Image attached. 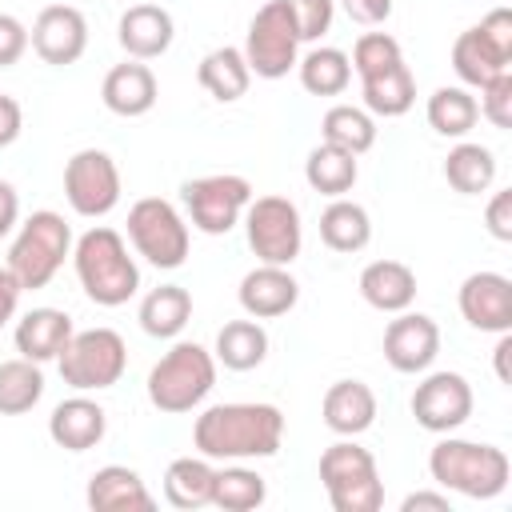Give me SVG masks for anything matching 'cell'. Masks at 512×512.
Masks as SVG:
<instances>
[{"label":"cell","mask_w":512,"mask_h":512,"mask_svg":"<svg viewBox=\"0 0 512 512\" xmlns=\"http://www.w3.org/2000/svg\"><path fill=\"white\" fill-rule=\"evenodd\" d=\"M284 440V412L276 404H212L192 424V444L208 460H264Z\"/></svg>","instance_id":"6da1fadb"},{"label":"cell","mask_w":512,"mask_h":512,"mask_svg":"<svg viewBox=\"0 0 512 512\" xmlns=\"http://www.w3.org/2000/svg\"><path fill=\"white\" fill-rule=\"evenodd\" d=\"M72 264L84 296L100 308H120L140 292V268L128 256L124 236L108 224H96L76 240Z\"/></svg>","instance_id":"7a4b0ae2"},{"label":"cell","mask_w":512,"mask_h":512,"mask_svg":"<svg viewBox=\"0 0 512 512\" xmlns=\"http://www.w3.org/2000/svg\"><path fill=\"white\" fill-rule=\"evenodd\" d=\"M428 476L444 492H460L468 500H496L508 488L512 464L508 452L496 444L456 440L452 432H444V440H436V448L428 452Z\"/></svg>","instance_id":"3957f363"},{"label":"cell","mask_w":512,"mask_h":512,"mask_svg":"<svg viewBox=\"0 0 512 512\" xmlns=\"http://www.w3.org/2000/svg\"><path fill=\"white\" fill-rule=\"evenodd\" d=\"M216 384V356L196 340H176L148 372V400L168 416H184L208 400Z\"/></svg>","instance_id":"277c9868"},{"label":"cell","mask_w":512,"mask_h":512,"mask_svg":"<svg viewBox=\"0 0 512 512\" xmlns=\"http://www.w3.org/2000/svg\"><path fill=\"white\" fill-rule=\"evenodd\" d=\"M320 484L336 512H380L384 504L376 456L360 448L356 436H344L320 452Z\"/></svg>","instance_id":"5b68a950"},{"label":"cell","mask_w":512,"mask_h":512,"mask_svg":"<svg viewBox=\"0 0 512 512\" xmlns=\"http://www.w3.org/2000/svg\"><path fill=\"white\" fill-rule=\"evenodd\" d=\"M68 256H72V228L64 224L60 212L40 208L20 224L8 248V268L20 280V288H44Z\"/></svg>","instance_id":"8992f818"},{"label":"cell","mask_w":512,"mask_h":512,"mask_svg":"<svg viewBox=\"0 0 512 512\" xmlns=\"http://www.w3.org/2000/svg\"><path fill=\"white\" fill-rule=\"evenodd\" d=\"M56 368L72 392H104L128 372V344L112 328H84L72 332V340L56 356Z\"/></svg>","instance_id":"52a82bcc"},{"label":"cell","mask_w":512,"mask_h":512,"mask_svg":"<svg viewBox=\"0 0 512 512\" xmlns=\"http://www.w3.org/2000/svg\"><path fill=\"white\" fill-rule=\"evenodd\" d=\"M128 240H132L136 256H144L160 272L180 268L188 260V244H192L188 220L164 196H144L128 208Z\"/></svg>","instance_id":"ba28073f"},{"label":"cell","mask_w":512,"mask_h":512,"mask_svg":"<svg viewBox=\"0 0 512 512\" xmlns=\"http://www.w3.org/2000/svg\"><path fill=\"white\" fill-rule=\"evenodd\" d=\"M180 200H184L192 228H200L204 236H228L244 220V208L252 200V184L236 172L196 176V180L180 184Z\"/></svg>","instance_id":"9c48e42d"},{"label":"cell","mask_w":512,"mask_h":512,"mask_svg":"<svg viewBox=\"0 0 512 512\" xmlns=\"http://www.w3.org/2000/svg\"><path fill=\"white\" fill-rule=\"evenodd\" d=\"M244 232H248V248L256 252L260 264L288 268L304 244L300 208L288 196H252L244 208Z\"/></svg>","instance_id":"30bf717a"},{"label":"cell","mask_w":512,"mask_h":512,"mask_svg":"<svg viewBox=\"0 0 512 512\" xmlns=\"http://www.w3.org/2000/svg\"><path fill=\"white\" fill-rule=\"evenodd\" d=\"M240 52L248 60V72L260 76V80H280V76H288L296 68V60H300V36H296V24H292L284 0H268L252 16Z\"/></svg>","instance_id":"8fae6325"},{"label":"cell","mask_w":512,"mask_h":512,"mask_svg":"<svg viewBox=\"0 0 512 512\" xmlns=\"http://www.w3.org/2000/svg\"><path fill=\"white\" fill-rule=\"evenodd\" d=\"M64 200L76 216L100 220L120 204V168L100 148H80L64 164Z\"/></svg>","instance_id":"7c38bea8"},{"label":"cell","mask_w":512,"mask_h":512,"mask_svg":"<svg viewBox=\"0 0 512 512\" xmlns=\"http://www.w3.org/2000/svg\"><path fill=\"white\" fill-rule=\"evenodd\" d=\"M472 404H476V400H472V384H468L460 372H428V376L416 384L412 400H408L416 424H420L424 432H436V436L456 432L460 424H468Z\"/></svg>","instance_id":"4fadbf2b"},{"label":"cell","mask_w":512,"mask_h":512,"mask_svg":"<svg viewBox=\"0 0 512 512\" xmlns=\"http://www.w3.org/2000/svg\"><path fill=\"white\" fill-rule=\"evenodd\" d=\"M28 44L44 64L68 68L88 48V20L72 4H48V8H40V16L28 28Z\"/></svg>","instance_id":"5bb4252c"},{"label":"cell","mask_w":512,"mask_h":512,"mask_svg":"<svg viewBox=\"0 0 512 512\" xmlns=\"http://www.w3.org/2000/svg\"><path fill=\"white\" fill-rule=\"evenodd\" d=\"M440 356V328L432 316L424 312H396V320L384 328V360L404 372V376H416V372H428L432 360Z\"/></svg>","instance_id":"9a60e30c"},{"label":"cell","mask_w":512,"mask_h":512,"mask_svg":"<svg viewBox=\"0 0 512 512\" xmlns=\"http://www.w3.org/2000/svg\"><path fill=\"white\" fill-rule=\"evenodd\" d=\"M460 316L476 332H512V280L504 272H472L460 284Z\"/></svg>","instance_id":"2e32d148"},{"label":"cell","mask_w":512,"mask_h":512,"mask_svg":"<svg viewBox=\"0 0 512 512\" xmlns=\"http://www.w3.org/2000/svg\"><path fill=\"white\" fill-rule=\"evenodd\" d=\"M240 308L252 320H276L288 316L300 300V284L284 264H256L252 272H244L240 280Z\"/></svg>","instance_id":"e0dca14e"},{"label":"cell","mask_w":512,"mask_h":512,"mask_svg":"<svg viewBox=\"0 0 512 512\" xmlns=\"http://www.w3.org/2000/svg\"><path fill=\"white\" fill-rule=\"evenodd\" d=\"M172 36H176L172 12L152 4V0H140V4L124 8L120 24H116V40L128 52V60H156V56H164L172 48Z\"/></svg>","instance_id":"ac0fdd59"},{"label":"cell","mask_w":512,"mask_h":512,"mask_svg":"<svg viewBox=\"0 0 512 512\" xmlns=\"http://www.w3.org/2000/svg\"><path fill=\"white\" fill-rule=\"evenodd\" d=\"M104 432H108V412L96 400H88L84 392L60 400L48 416V436L64 452H88L104 440Z\"/></svg>","instance_id":"d6986e66"},{"label":"cell","mask_w":512,"mask_h":512,"mask_svg":"<svg viewBox=\"0 0 512 512\" xmlns=\"http://www.w3.org/2000/svg\"><path fill=\"white\" fill-rule=\"evenodd\" d=\"M84 500H88L92 512H152L156 508V500L144 488L140 472L128 468V464H104V468H96L88 476Z\"/></svg>","instance_id":"ffe728a7"},{"label":"cell","mask_w":512,"mask_h":512,"mask_svg":"<svg viewBox=\"0 0 512 512\" xmlns=\"http://www.w3.org/2000/svg\"><path fill=\"white\" fill-rule=\"evenodd\" d=\"M156 96H160V84H156V72L144 60H124V64L108 68V76L100 84L104 108L116 112V116H124V120L152 112Z\"/></svg>","instance_id":"44dd1931"},{"label":"cell","mask_w":512,"mask_h":512,"mask_svg":"<svg viewBox=\"0 0 512 512\" xmlns=\"http://www.w3.org/2000/svg\"><path fill=\"white\" fill-rule=\"evenodd\" d=\"M72 332L76 328H72V316L68 312H60V308H32V312H24L16 320L12 340H16V352L24 360L44 364V360H56L64 352V344L72 340Z\"/></svg>","instance_id":"7402d4cb"},{"label":"cell","mask_w":512,"mask_h":512,"mask_svg":"<svg viewBox=\"0 0 512 512\" xmlns=\"http://www.w3.org/2000/svg\"><path fill=\"white\" fill-rule=\"evenodd\" d=\"M320 416L336 436H360L376 424V392L364 380H336L320 400Z\"/></svg>","instance_id":"603a6c76"},{"label":"cell","mask_w":512,"mask_h":512,"mask_svg":"<svg viewBox=\"0 0 512 512\" xmlns=\"http://www.w3.org/2000/svg\"><path fill=\"white\" fill-rule=\"evenodd\" d=\"M360 296L376 312H404L416 300V272L404 260H372L360 272Z\"/></svg>","instance_id":"cb8c5ba5"},{"label":"cell","mask_w":512,"mask_h":512,"mask_svg":"<svg viewBox=\"0 0 512 512\" xmlns=\"http://www.w3.org/2000/svg\"><path fill=\"white\" fill-rule=\"evenodd\" d=\"M452 72L468 84V88H480L488 84L492 76L500 72H512V56H504L492 40H484V32L472 24L464 28L456 40H452Z\"/></svg>","instance_id":"d4e9b609"},{"label":"cell","mask_w":512,"mask_h":512,"mask_svg":"<svg viewBox=\"0 0 512 512\" xmlns=\"http://www.w3.org/2000/svg\"><path fill=\"white\" fill-rule=\"evenodd\" d=\"M140 328L156 340H176L184 332V324L192 320V292L184 284H160L140 300L136 312Z\"/></svg>","instance_id":"484cf974"},{"label":"cell","mask_w":512,"mask_h":512,"mask_svg":"<svg viewBox=\"0 0 512 512\" xmlns=\"http://www.w3.org/2000/svg\"><path fill=\"white\" fill-rule=\"evenodd\" d=\"M320 240H324V248L344 252V256L368 248V240H372V216H368V208L356 204V200H348V196H336L320 212Z\"/></svg>","instance_id":"4316f807"},{"label":"cell","mask_w":512,"mask_h":512,"mask_svg":"<svg viewBox=\"0 0 512 512\" xmlns=\"http://www.w3.org/2000/svg\"><path fill=\"white\" fill-rule=\"evenodd\" d=\"M216 364H224L228 372H252L264 364L268 356V332L260 320H228L216 332V348H212Z\"/></svg>","instance_id":"83f0119b"},{"label":"cell","mask_w":512,"mask_h":512,"mask_svg":"<svg viewBox=\"0 0 512 512\" xmlns=\"http://www.w3.org/2000/svg\"><path fill=\"white\" fill-rule=\"evenodd\" d=\"M196 80H200V88H204L212 100L232 104V100H240V96L248 92L252 72H248L244 52H240V48H232V44H224V48H212V52L200 60Z\"/></svg>","instance_id":"f1b7e54d"},{"label":"cell","mask_w":512,"mask_h":512,"mask_svg":"<svg viewBox=\"0 0 512 512\" xmlns=\"http://www.w3.org/2000/svg\"><path fill=\"white\" fill-rule=\"evenodd\" d=\"M212 476L216 468L208 456H180L164 472V500L180 512H196L212 504Z\"/></svg>","instance_id":"f546056e"},{"label":"cell","mask_w":512,"mask_h":512,"mask_svg":"<svg viewBox=\"0 0 512 512\" xmlns=\"http://www.w3.org/2000/svg\"><path fill=\"white\" fill-rule=\"evenodd\" d=\"M356 176H360L356 156L344 152V148H336V144H324V140H320V144L308 152V160H304V180H308V188L320 192V196H328V200L348 196L352 184H356Z\"/></svg>","instance_id":"4dcf8cb0"},{"label":"cell","mask_w":512,"mask_h":512,"mask_svg":"<svg viewBox=\"0 0 512 512\" xmlns=\"http://www.w3.org/2000/svg\"><path fill=\"white\" fill-rule=\"evenodd\" d=\"M360 96H364V112L392 120V116H404L416 104V80H412L408 64H392L376 76H364Z\"/></svg>","instance_id":"1f68e13d"},{"label":"cell","mask_w":512,"mask_h":512,"mask_svg":"<svg viewBox=\"0 0 512 512\" xmlns=\"http://www.w3.org/2000/svg\"><path fill=\"white\" fill-rule=\"evenodd\" d=\"M444 180L460 192V196H480L496 184V156L492 148L476 144V140H460L456 148H448L444 156Z\"/></svg>","instance_id":"d6a6232c"},{"label":"cell","mask_w":512,"mask_h":512,"mask_svg":"<svg viewBox=\"0 0 512 512\" xmlns=\"http://www.w3.org/2000/svg\"><path fill=\"white\" fill-rule=\"evenodd\" d=\"M424 112H428L432 132L444 136V140H464V136L476 128V120H480L476 96H472L468 88H460V84L436 88V92L428 96V108H424Z\"/></svg>","instance_id":"836d02e7"},{"label":"cell","mask_w":512,"mask_h":512,"mask_svg":"<svg viewBox=\"0 0 512 512\" xmlns=\"http://www.w3.org/2000/svg\"><path fill=\"white\" fill-rule=\"evenodd\" d=\"M320 140L336 144L352 156H364L376 144V120H372V112H364L356 104H332L320 120Z\"/></svg>","instance_id":"e575fe53"},{"label":"cell","mask_w":512,"mask_h":512,"mask_svg":"<svg viewBox=\"0 0 512 512\" xmlns=\"http://www.w3.org/2000/svg\"><path fill=\"white\" fill-rule=\"evenodd\" d=\"M44 396V372L36 360H4L0 364V416H24Z\"/></svg>","instance_id":"d590c367"},{"label":"cell","mask_w":512,"mask_h":512,"mask_svg":"<svg viewBox=\"0 0 512 512\" xmlns=\"http://www.w3.org/2000/svg\"><path fill=\"white\" fill-rule=\"evenodd\" d=\"M296 72H300V84L304 92L312 96H340L348 84H352V60L348 52L340 48H312L304 60H296Z\"/></svg>","instance_id":"8d00e7d4"},{"label":"cell","mask_w":512,"mask_h":512,"mask_svg":"<svg viewBox=\"0 0 512 512\" xmlns=\"http://www.w3.org/2000/svg\"><path fill=\"white\" fill-rule=\"evenodd\" d=\"M268 500V484L260 472L244 468V464H228V468H216L212 476V508H224V512H252Z\"/></svg>","instance_id":"74e56055"},{"label":"cell","mask_w":512,"mask_h":512,"mask_svg":"<svg viewBox=\"0 0 512 512\" xmlns=\"http://www.w3.org/2000/svg\"><path fill=\"white\" fill-rule=\"evenodd\" d=\"M352 72L364 80V76H376L392 64H404V52H400V40L388 36V32H364L356 44H352Z\"/></svg>","instance_id":"f35d334b"},{"label":"cell","mask_w":512,"mask_h":512,"mask_svg":"<svg viewBox=\"0 0 512 512\" xmlns=\"http://www.w3.org/2000/svg\"><path fill=\"white\" fill-rule=\"evenodd\" d=\"M284 4H288V16H292V24H296L300 44H304V40H320V36L332 28L336 0H284Z\"/></svg>","instance_id":"ab89813d"},{"label":"cell","mask_w":512,"mask_h":512,"mask_svg":"<svg viewBox=\"0 0 512 512\" xmlns=\"http://www.w3.org/2000/svg\"><path fill=\"white\" fill-rule=\"evenodd\" d=\"M476 108L492 128H512V72H500L488 84H480Z\"/></svg>","instance_id":"60d3db41"},{"label":"cell","mask_w":512,"mask_h":512,"mask_svg":"<svg viewBox=\"0 0 512 512\" xmlns=\"http://www.w3.org/2000/svg\"><path fill=\"white\" fill-rule=\"evenodd\" d=\"M24 52H28V28H24V20H16L12 12H0V68L20 64Z\"/></svg>","instance_id":"b9f144b4"},{"label":"cell","mask_w":512,"mask_h":512,"mask_svg":"<svg viewBox=\"0 0 512 512\" xmlns=\"http://www.w3.org/2000/svg\"><path fill=\"white\" fill-rule=\"evenodd\" d=\"M484 224H488V232H492L500 244L512 240V188L492 192V200L484 204Z\"/></svg>","instance_id":"7bdbcfd3"},{"label":"cell","mask_w":512,"mask_h":512,"mask_svg":"<svg viewBox=\"0 0 512 512\" xmlns=\"http://www.w3.org/2000/svg\"><path fill=\"white\" fill-rule=\"evenodd\" d=\"M476 28H480L484 40H492L504 56H512V12H508V8H492Z\"/></svg>","instance_id":"ee69618b"},{"label":"cell","mask_w":512,"mask_h":512,"mask_svg":"<svg viewBox=\"0 0 512 512\" xmlns=\"http://www.w3.org/2000/svg\"><path fill=\"white\" fill-rule=\"evenodd\" d=\"M340 8H344L348 20L368 24V28H376L392 16V0H340Z\"/></svg>","instance_id":"f6af8a7d"},{"label":"cell","mask_w":512,"mask_h":512,"mask_svg":"<svg viewBox=\"0 0 512 512\" xmlns=\"http://www.w3.org/2000/svg\"><path fill=\"white\" fill-rule=\"evenodd\" d=\"M20 128H24V112H20V104H16L12 96H4V92H0V148L16 144Z\"/></svg>","instance_id":"bcb514c9"},{"label":"cell","mask_w":512,"mask_h":512,"mask_svg":"<svg viewBox=\"0 0 512 512\" xmlns=\"http://www.w3.org/2000/svg\"><path fill=\"white\" fill-rule=\"evenodd\" d=\"M20 292H24V288H20V280H16V276H12V268L4 264V268H0V328H4V324L16 316Z\"/></svg>","instance_id":"7dc6e473"},{"label":"cell","mask_w":512,"mask_h":512,"mask_svg":"<svg viewBox=\"0 0 512 512\" xmlns=\"http://www.w3.org/2000/svg\"><path fill=\"white\" fill-rule=\"evenodd\" d=\"M20 224V196L8 180H0V240Z\"/></svg>","instance_id":"c3c4849f"},{"label":"cell","mask_w":512,"mask_h":512,"mask_svg":"<svg viewBox=\"0 0 512 512\" xmlns=\"http://www.w3.org/2000/svg\"><path fill=\"white\" fill-rule=\"evenodd\" d=\"M420 508H428V512H452L448 492H408L400 500V512H420Z\"/></svg>","instance_id":"681fc988"},{"label":"cell","mask_w":512,"mask_h":512,"mask_svg":"<svg viewBox=\"0 0 512 512\" xmlns=\"http://www.w3.org/2000/svg\"><path fill=\"white\" fill-rule=\"evenodd\" d=\"M496 376H500V384H508V352H512V332H500V340H496Z\"/></svg>","instance_id":"f907efd6"}]
</instances>
